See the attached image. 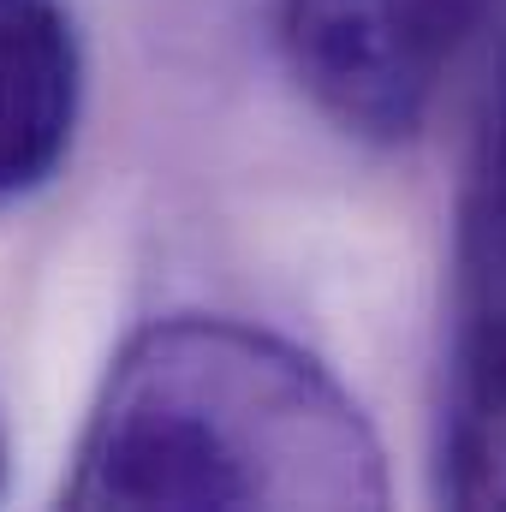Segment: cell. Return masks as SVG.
I'll list each match as a JSON object with an SVG mask.
<instances>
[{
	"mask_svg": "<svg viewBox=\"0 0 506 512\" xmlns=\"http://www.w3.org/2000/svg\"><path fill=\"white\" fill-rule=\"evenodd\" d=\"M0 489H6V435H0Z\"/></svg>",
	"mask_w": 506,
	"mask_h": 512,
	"instance_id": "8992f818",
	"label": "cell"
},
{
	"mask_svg": "<svg viewBox=\"0 0 506 512\" xmlns=\"http://www.w3.org/2000/svg\"><path fill=\"white\" fill-rule=\"evenodd\" d=\"M72 507H381L364 405L304 346L233 316L137 328L84 423Z\"/></svg>",
	"mask_w": 506,
	"mask_h": 512,
	"instance_id": "6da1fadb",
	"label": "cell"
},
{
	"mask_svg": "<svg viewBox=\"0 0 506 512\" xmlns=\"http://www.w3.org/2000/svg\"><path fill=\"white\" fill-rule=\"evenodd\" d=\"M495 0H274L298 90L364 143L417 137Z\"/></svg>",
	"mask_w": 506,
	"mask_h": 512,
	"instance_id": "7a4b0ae2",
	"label": "cell"
},
{
	"mask_svg": "<svg viewBox=\"0 0 506 512\" xmlns=\"http://www.w3.org/2000/svg\"><path fill=\"white\" fill-rule=\"evenodd\" d=\"M435 495L465 512H506V322H453Z\"/></svg>",
	"mask_w": 506,
	"mask_h": 512,
	"instance_id": "277c9868",
	"label": "cell"
},
{
	"mask_svg": "<svg viewBox=\"0 0 506 512\" xmlns=\"http://www.w3.org/2000/svg\"><path fill=\"white\" fill-rule=\"evenodd\" d=\"M78 108L84 42L66 0H0V209L60 173Z\"/></svg>",
	"mask_w": 506,
	"mask_h": 512,
	"instance_id": "3957f363",
	"label": "cell"
},
{
	"mask_svg": "<svg viewBox=\"0 0 506 512\" xmlns=\"http://www.w3.org/2000/svg\"><path fill=\"white\" fill-rule=\"evenodd\" d=\"M453 322H506V42L489 60L453 191Z\"/></svg>",
	"mask_w": 506,
	"mask_h": 512,
	"instance_id": "5b68a950",
	"label": "cell"
}]
</instances>
